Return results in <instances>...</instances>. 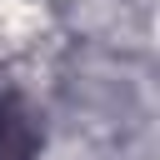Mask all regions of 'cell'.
<instances>
[{"instance_id":"6da1fadb","label":"cell","mask_w":160,"mask_h":160,"mask_svg":"<svg viewBox=\"0 0 160 160\" xmlns=\"http://www.w3.org/2000/svg\"><path fill=\"white\" fill-rule=\"evenodd\" d=\"M0 160H35V125L15 95H0Z\"/></svg>"}]
</instances>
